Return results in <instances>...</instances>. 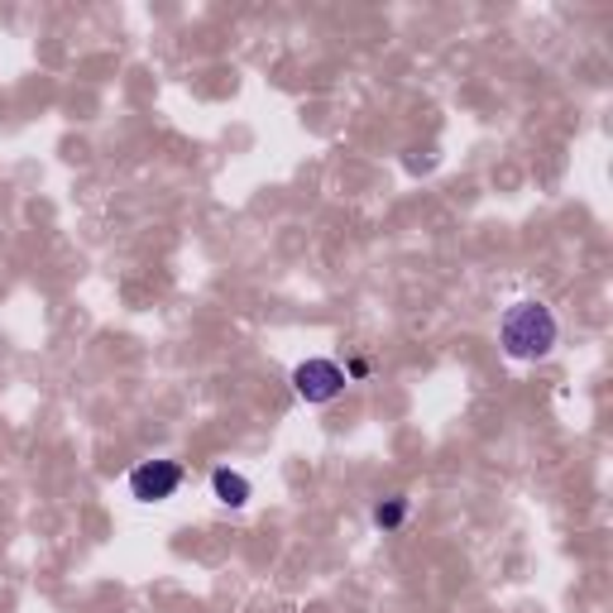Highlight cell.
Instances as JSON below:
<instances>
[{
  "label": "cell",
  "instance_id": "1",
  "mask_svg": "<svg viewBox=\"0 0 613 613\" xmlns=\"http://www.w3.org/2000/svg\"><path fill=\"white\" fill-rule=\"evenodd\" d=\"M557 316L547 302H513L499 321V345L508 360H547L557 350Z\"/></svg>",
  "mask_w": 613,
  "mask_h": 613
},
{
  "label": "cell",
  "instance_id": "2",
  "mask_svg": "<svg viewBox=\"0 0 613 613\" xmlns=\"http://www.w3.org/2000/svg\"><path fill=\"white\" fill-rule=\"evenodd\" d=\"M183 489V465L178 460H144L129 470V493L139 503H168Z\"/></svg>",
  "mask_w": 613,
  "mask_h": 613
},
{
  "label": "cell",
  "instance_id": "3",
  "mask_svg": "<svg viewBox=\"0 0 613 613\" xmlns=\"http://www.w3.org/2000/svg\"><path fill=\"white\" fill-rule=\"evenodd\" d=\"M345 370L335 360H302L298 370H293V388H298V398L302 403H331V398H341L345 393Z\"/></svg>",
  "mask_w": 613,
  "mask_h": 613
},
{
  "label": "cell",
  "instance_id": "4",
  "mask_svg": "<svg viewBox=\"0 0 613 613\" xmlns=\"http://www.w3.org/2000/svg\"><path fill=\"white\" fill-rule=\"evenodd\" d=\"M211 493H216V499H221L226 508H245L254 489H250V479H245L240 470H226V465H221V470L211 475Z\"/></svg>",
  "mask_w": 613,
  "mask_h": 613
},
{
  "label": "cell",
  "instance_id": "5",
  "mask_svg": "<svg viewBox=\"0 0 613 613\" xmlns=\"http://www.w3.org/2000/svg\"><path fill=\"white\" fill-rule=\"evenodd\" d=\"M407 508H413V503H407L403 499V493H393V499H384V503H374V528L378 532H398L403 528V522H407Z\"/></svg>",
  "mask_w": 613,
  "mask_h": 613
},
{
  "label": "cell",
  "instance_id": "6",
  "mask_svg": "<svg viewBox=\"0 0 613 613\" xmlns=\"http://www.w3.org/2000/svg\"><path fill=\"white\" fill-rule=\"evenodd\" d=\"M370 374V360H350V370H345V378H364Z\"/></svg>",
  "mask_w": 613,
  "mask_h": 613
}]
</instances>
